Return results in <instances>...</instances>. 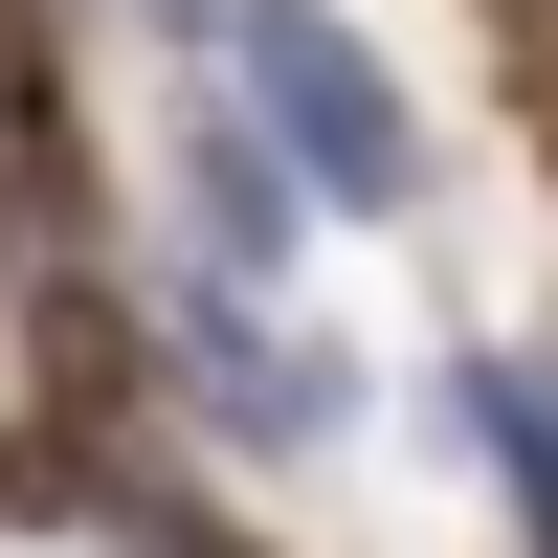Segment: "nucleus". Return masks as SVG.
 <instances>
[{"label":"nucleus","mask_w":558,"mask_h":558,"mask_svg":"<svg viewBox=\"0 0 558 558\" xmlns=\"http://www.w3.org/2000/svg\"><path fill=\"white\" fill-rule=\"evenodd\" d=\"M202 68L268 112V157L313 179V223H425V112H402V68L336 23V0H223Z\"/></svg>","instance_id":"f257e3e1"},{"label":"nucleus","mask_w":558,"mask_h":558,"mask_svg":"<svg viewBox=\"0 0 558 558\" xmlns=\"http://www.w3.org/2000/svg\"><path fill=\"white\" fill-rule=\"evenodd\" d=\"M157 357H179V402H202L246 470H336V447H357V336L313 291H246V268L179 246L157 268Z\"/></svg>","instance_id":"f03ea898"},{"label":"nucleus","mask_w":558,"mask_h":558,"mask_svg":"<svg viewBox=\"0 0 558 558\" xmlns=\"http://www.w3.org/2000/svg\"><path fill=\"white\" fill-rule=\"evenodd\" d=\"M157 179H179V246H202V268H246V291H291V268H313V179L268 157V112H246L223 68H179Z\"/></svg>","instance_id":"7ed1b4c3"},{"label":"nucleus","mask_w":558,"mask_h":558,"mask_svg":"<svg viewBox=\"0 0 558 558\" xmlns=\"http://www.w3.org/2000/svg\"><path fill=\"white\" fill-rule=\"evenodd\" d=\"M425 425L492 470L514 558H558V357H514V336H447V357H425Z\"/></svg>","instance_id":"20e7f679"},{"label":"nucleus","mask_w":558,"mask_h":558,"mask_svg":"<svg viewBox=\"0 0 558 558\" xmlns=\"http://www.w3.org/2000/svg\"><path fill=\"white\" fill-rule=\"evenodd\" d=\"M492 68H514V112H536V157H558V0H514V45H492Z\"/></svg>","instance_id":"39448f33"},{"label":"nucleus","mask_w":558,"mask_h":558,"mask_svg":"<svg viewBox=\"0 0 558 558\" xmlns=\"http://www.w3.org/2000/svg\"><path fill=\"white\" fill-rule=\"evenodd\" d=\"M134 23H157V45H179V68H202V23H223V0H134Z\"/></svg>","instance_id":"423d86ee"}]
</instances>
